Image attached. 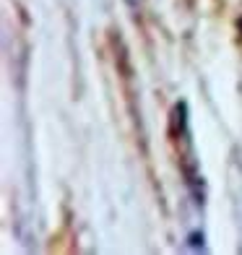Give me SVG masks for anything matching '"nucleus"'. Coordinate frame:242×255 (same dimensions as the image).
I'll list each match as a JSON object with an SVG mask.
<instances>
[{
	"instance_id": "f03ea898",
	"label": "nucleus",
	"mask_w": 242,
	"mask_h": 255,
	"mask_svg": "<svg viewBox=\"0 0 242 255\" xmlns=\"http://www.w3.org/2000/svg\"><path fill=\"white\" fill-rule=\"evenodd\" d=\"M128 5L130 8H138V5H141V0H128Z\"/></svg>"
},
{
	"instance_id": "f257e3e1",
	"label": "nucleus",
	"mask_w": 242,
	"mask_h": 255,
	"mask_svg": "<svg viewBox=\"0 0 242 255\" xmlns=\"http://www.w3.org/2000/svg\"><path fill=\"white\" fill-rule=\"evenodd\" d=\"M182 135H188V104L177 102L169 112V138L180 141Z\"/></svg>"
},
{
	"instance_id": "7ed1b4c3",
	"label": "nucleus",
	"mask_w": 242,
	"mask_h": 255,
	"mask_svg": "<svg viewBox=\"0 0 242 255\" xmlns=\"http://www.w3.org/2000/svg\"><path fill=\"white\" fill-rule=\"evenodd\" d=\"M237 29H240V34H242V16H240V21H237Z\"/></svg>"
}]
</instances>
